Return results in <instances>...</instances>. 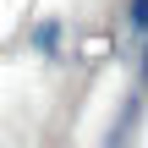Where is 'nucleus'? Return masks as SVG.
Returning a JSON list of instances; mask_svg holds the SVG:
<instances>
[{
	"instance_id": "f257e3e1",
	"label": "nucleus",
	"mask_w": 148,
	"mask_h": 148,
	"mask_svg": "<svg viewBox=\"0 0 148 148\" xmlns=\"http://www.w3.org/2000/svg\"><path fill=\"white\" fill-rule=\"evenodd\" d=\"M132 27H148V0H132Z\"/></svg>"
}]
</instances>
